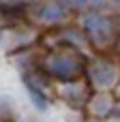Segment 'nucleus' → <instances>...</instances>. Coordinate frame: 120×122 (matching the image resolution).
Listing matches in <instances>:
<instances>
[{
	"label": "nucleus",
	"mask_w": 120,
	"mask_h": 122,
	"mask_svg": "<svg viewBox=\"0 0 120 122\" xmlns=\"http://www.w3.org/2000/svg\"><path fill=\"white\" fill-rule=\"evenodd\" d=\"M45 71L52 79H58L62 84H73L84 75V60L77 56V51L56 49L45 58Z\"/></svg>",
	"instance_id": "f257e3e1"
},
{
	"label": "nucleus",
	"mask_w": 120,
	"mask_h": 122,
	"mask_svg": "<svg viewBox=\"0 0 120 122\" xmlns=\"http://www.w3.org/2000/svg\"><path fill=\"white\" fill-rule=\"evenodd\" d=\"M84 30L88 34V39L97 45V47H107L114 39H116V24L112 17L92 11L84 17Z\"/></svg>",
	"instance_id": "f03ea898"
},
{
	"label": "nucleus",
	"mask_w": 120,
	"mask_h": 122,
	"mask_svg": "<svg viewBox=\"0 0 120 122\" xmlns=\"http://www.w3.org/2000/svg\"><path fill=\"white\" fill-rule=\"evenodd\" d=\"M90 77H92V81H94L99 88H110V86L116 81V71H114V66L107 64V62H97V64L92 66V71H90Z\"/></svg>",
	"instance_id": "7ed1b4c3"
},
{
	"label": "nucleus",
	"mask_w": 120,
	"mask_h": 122,
	"mask_svg": "<svg viewBox=\"0 0 120 122\" xmlns=\"http://www.w3.org/2000/svg\"><path fill=\"white\" fill-rule=\"evenodd\" d=\"M67 15H69V9L64 2H49L39 9V17L47 24H58L62 19H67Z\"/></svg>",
	"instance_id": "20e7f679"
},
{
	"label": "nucleus",
	"mask_w": 120,
	"mask_h": 122,
	"mask_svg": "<svg viewBox=\"0 0 120 122\" xmlns=\"http://www.w3.org/2000/svg\"><path fill=\"white\" fill-rule=\"evenodd\" d=\"M11 2H17V4H26V2H34V0H11Z\"/></svg>",
	"instance_id": "39448f33"
},
{
	"label": "nucleus",
	"mask_w": 120,
	"mask_h": 122,
	"mask_svg": "<svg viewBox=\"0 0 120 122\" xmlns=\"http://www.w3.org/2000/svg\"><path fill=\"white\" fill-rule=\"evenodd\" d=\"M0 39H2V32H0Z\"/></svg>",
	"instance_id": "423d86ee"
}]
</instances>
